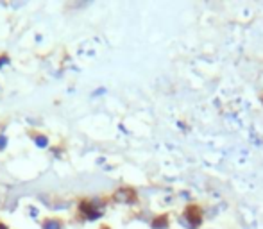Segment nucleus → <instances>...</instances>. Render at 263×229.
I'll return each instance as SVG.
<instances>
[{
	"mask_svg": "<svg viewBox=\"0 0 263 229\" xmlns=\"http://www.w3.org/2000/svg\"><path fill=\"white\" fill-rule=\"evenodd\" d=\"M45 229H59V224L58 222H47Z\"/></svg>",
	"mask_w": 263,
	"mask_h": 229,
	"instance_id": "1",
	"label": "nucleus"
}]
</instances>
